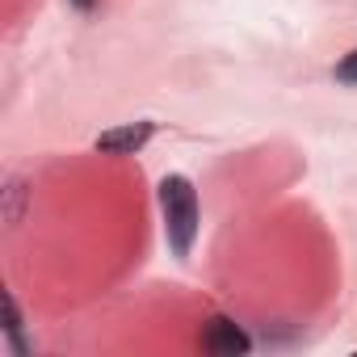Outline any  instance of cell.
I'll return each instance as SVG.
<instances>
[{
  "label": "cell",
  "mask_w": 357,
  "mask_h": 357,
  "mask_svg": "<svg viewBox=\"0 0 357 357\" xmlns=\"http://www.w3.org/2000/svg\"><path fill=\"white\" fill-rule=\"evenodd\" d=\"M336 80H344V84H357V51H349V55L336 63Z\"/></svg>",
  "instance_id": "4"
},
{
  "label": "cell",
  "mask_w": 357,
  "mask_h": 357,
  "mask_svg": "<svg viewBox=\"0 0 357 357\" xmlns=\"http://www.w3.org/2000/svg\"><path fill=\"white\" fill-rule=\"evenodd\" d=\"M72 5H76V9H93V0H72Z\"/></svg>",
  "instance_id": "5"
},
{
  "label": "cell",
  "mask_w": 357,
  "mask_h": 357,
  "mask_svg": "<svg viewBox=\"0 0 357 357\" xmlns=\"http://www.w3.org/2000/svg\"><path fill=\"white\" fill-rule=\"evenodd\" d=\"M202 349L215 353V357H244V353L252 349V340H248V332H244L236 319L215 315V319L206 324V332H202Z\"/></svg>",
  "instance_id": "2"
},
{
  "label": "cell",
  "mask_w": 357,
  "mask_h": 357,
  "mask_svg": "<svg viewBox=\"0 0 357 357\" xmlns=\"http://www.w3.org/2000/svg\"><path fill=\"white\" fill-rule=\"evenodd\" d=\"M160 211H164V240L176 257H190L194 236H198V194L190 176L168 172L160 181Z\"/></svg>",
  "instance_id": "1"
},
{
  "label": "cell",
  "mask_w": 357,
  "mask_h": 357,
  "mask_svg": "<svg viewBox=\"0 0 357 357\" xmlns=\"http://www.w3.org/2000/svg\"><path fill=\"white\" fill-rule=\"evenodd\" d=\"M155 135V122H122V126H109L97 135V151L101 155H135L139 147H147V139Z\"/></svg>",
  "instance_id": "3"
}]
</instances>
